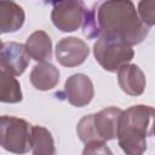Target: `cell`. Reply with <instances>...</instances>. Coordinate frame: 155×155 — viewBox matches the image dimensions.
Wrapping results in <instances>:
<instances>
[{
	"label": "cell",
	"mask_w": 155,
	"mask_h": 155,
	"mask_svg": "<svg viewBox=\"0 0 155 155\" xmlns=\"http://www.w3.org/2000/svg\"><path fill=\"white\" fill-rule=\"evenodd\" d=\"M122 110L116 107L105 108L96 114L85 115L76 126V132L85 144L91 142H107L117 138L119 121Z\"/></svg>",
	"instance_id": "3957f363"
},
{
	"label": "cell",
	"mask_w": 155,
	"mask_h": 155,
	"mask_svg": "<svg viewBox=\"0 0 155 155\" xmlns=\"http://www.w3.org/2000/svg\"><path fill=\"white\" fill-rule=\"evenodd\" d=\"M155 120V109L149 105H133L122 110L119 121L117 140L126 155H143L147 150V137L150 122Z\"/></svg>",
	"instance_id": "7a4b0ae2"
},
{
	"label": "cell",
	"mask_w": 155,
	"mask_h": 155,
	"mask_svg": "<svg viewBox=\"0 0 155 155\" xmlns=\"http://www.w3.org/2000/svg\"><path fill=\"white\" fill-rule=\"evenodd\" d=\"M93 54L104 70L115 73L132 61L134 52L125 41L114 36L101 35L93 45Z\"/></svg>",
	"instance_id": "277c9868"
},
{
	"label": "cell",
	"mask_w": 155,
	"mask_h": 155,
	"mask_svg": "<svg viewBox=\"0 0 155 155\" xmlns=\"http://www.w3.org/2000/svg\"><path fill=\"white\" fill-rule=\"evenodd\" d=\"M88 54L90 48L87 44L75 36L63 38L56 46V59L61 65L67 68H74L82 64Z\"/></svg>",
	"instance_id": "52a82bcc"
},
{
	"label": "cell",
	"mask_w": 155,
	"mask_h": 155,
	"mask_svg": "<svg viewBox=\"0 0 155 155\" xmlns=\"http://www.w3.org/2000/svg\"><path fill=\"white\" fill-rule=\"evenodd\" d=\"M30 147L33 155H54V140L51 132L44 126H31Z\"/></svg>",
	"instance_id": "5bb4252c"
},
{
	"label": "cell",
	"mask_w": 155,
	"mask_h": 155,
	"mask_svg": "<svg viewBox=\"0 0 155 155\" xmlns=\"http://www.w3.org/2000/svg\"><path fill=\"white\" fill-rule=\"evenodd\" d=\"M87 11L84 1H57L52 4L51 19L61 31L70 33L84 25Z\"/></svg>",
	"instance_id": "8992f818"
},
{
	"label": "cell",
	"mask_w": 155,
	"mask_h": 155,
	"mask_svg": "<svg viewBox=\"0 0 155 155\" xmlns=\"http://www.w3.org/2000/svg\"><path fill=\"white\" fill-rule=\"evenodd\" d=\"M30 125L16 116H1L0 120V143L1 147L13 154L23 155L31 149Z\"/></svg>",
	"instance_id": "5b68a950"
},
{
	"label": "cell",
	"mask_w": 155,
	"mask_h": 155,
	"mask_svg": "<svg viewBox=\"0 0 155 155\" xmlns=\"http://www.w3.org/2000/svg\"><path fill=\"white\" fill-rule=\"evenodd\" d=\"M117 82L121 90L130 96H140L147 80L143 70L136 64H126L117 71Z\"/></svg>",
	"instance_id": "30bf717a"
},
{
	"label": "cell",
	"mask_w": 155,
	"mask_h": 155,
	"mask_svg": "<svg viewBox=\"0 0 155 155\" xmlns=\"http://www.w3.org/2000/svg\"><path fill=\"white\" fill-rule=\"evenodd\" d=\"M138 16L147 25H155V0H142L138 2Z\"/></svg>",
	"instance_id": "2e32d148"
},
{
	"label": "cell",
	"mask_w": 155,
	"mask_h": 155,
	"mask_svg": "<svg viewBox=\"0 0 155 155\" xmlns=\"http://www.w3.org/2000/svg\"><path fill=\"white\" fill-rule=\"evenodd\" d=\"M23 8L13 1H0V31L13 33L24 23Z\"/></svg>",
	"instance_id": "4fadbf2b"
},
{
	"label": "cell",
	"mask_w": 155,
	"mask_h": 155,
	"mask_svg": "<svg viewBox=\"0 0 155 155\" xmlns=\"http://www.w3.org/2000/svg\"><path fill=\"white\" fill-rule=\"evenodd\" d=\"M30 56L27 52L25 45L18 42H2L0 52V67L6 73L19 76L24 73L29 64Z\"/></svg>",
	"instance_id": "ba28073f"
},
{
	"label": "cell",
	"mask_w": 155,
	"mask_h": 155,
	"mask_svg": "<svg viewBox=\"0 0 155 155\" xmlns=\"http://www.w3.org/2000/svg\"><path fill=\"white\" fill-rule=\"evenodd\" d=\"M29 79L36 90L48 91L59 82V70L50 62L39 63L31 69Z\"/></svg>",
	"instance_id": "7c38bea8"
},
{
	"label": "cell",
	"mask_w": 155,
	"mask_h": 155,
	"mask_svg": "<svg viewBox=\"0 0 155 155\" xmlns=\"http://www.w3.org/2000/svg\"><path fill=\"white\" fill-rule=\"evenodd\" d=\"M96 23L101 35L117 38L130 46L140 44L149 33L132 1H103L94 5Z\"/></svg>",
	"instance_id": "6da1fadb"
},
{
	"label": "cell",
	"mask_w": 155,
	"mask_h": 155,
	"mask_svg": "<svg viewBox=\"0 0 155 155\" xmlns=\"http://www.w3.org/2000/svg\"><path fill=\"white\" fill-rule=\"evenodd\" d=\"M25 48L30 58L39 63H47L52 58V41L44 30L31 33L25 41Z\"/></svg>",
	"instance_id": "8fae6325"
},
{
	"label": "cell",
	"mask_w": 155,
	"mask_h": 155,
	"mask_svg": "<svg viewBox=\"0 0 155 155\" xmlns=\"http://www.w3.org/2000/svg\"><path fill=\"white\" fill-rule=\"evenodd\" d=\"M64 93L71 105L82 108L93 99L94 88L91 79L87 75L73 74L65 81Z\"/></svg>",
	"instance_id": "9c48e42d"
},
{
	"label": "cell",
	"mask_w": 155,
	"mask_h": 155,
	"mask_svg": "<svg viewBox=\"0 0 155 155\" xmlns=\"http://www.w3.org/2000/svg\"><path fill=\"white\" fill-rule=\"evenodd\" d=\"M82 155H114L105 142L87 143L82 150Z\"/></svg>",
	"instance_id": "e0dca14e"
},
{
	"label": "cell",
	"mask_w": 155,
	"mask_h": 155,
	"mask_svg": "<svg viewBox=\"0 0 155 155\" xmlns=\"http://www.w3.org/2000/svg\"><path fill=\"white\" fill-rule=\"evenodd\" d=\"M151 132H153V134H154V137H155V120L153 121V131H151Z\"/></svg>",
	"instance_id": "ac0fdd59"
},
{
	"label": "cell",
	"mask_w": 155,
	"mask_h": 155,
	"mask_svg": "<svg viewBox=\"0 0 155 155\" xmlns=\"http://www.w3.org/2000/svg\"><path fill=\"white\" fill-rule=\"evenodd\" d=\"M22 97L18 80L5 70H0V101L2 103H18Z\"/></svg>",
	"instance_id": "9a60e30c"
}]
</instances>
